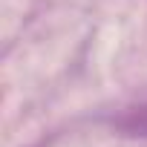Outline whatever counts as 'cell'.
<instances>
[{"label":"cell","instance_id":"cell-1","mask_svg":"<svg viewBox=\"0 0 147 147\" xmlns=\"http://www.w3.org/2000/svg\"><path fill=\"white\" fill-rule=\"evenodd\" d=\"M118 130H124L127 136H138V138H147V104L130 110L124 118H118Z\"/></svg>","mask_w":147,"mask_h":147}]
</instances>
